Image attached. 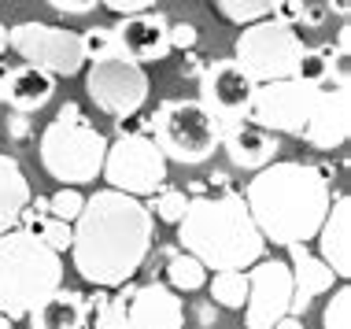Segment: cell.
Masks as SVG:
<instances>
[{
    "instance_id": "cell-1",
    "label": "cell",
    "mask_w": 351,
    "mask_h": 329,
    "mask_svg": "<svg viewBox=\"0 0 351 329\" xmlns=\"http://www.w3.org/2000/svg\"><path fill=\"white\" fill-rule=\"evenodd\" d=\"M71 226L74 270L97 289H119L145 267L152 233H156V215L145 208V200L108 185L85 196V208Z\"/></svg>"
},
{
    "instance_id": "cell-2",
    "label": "cell",
    "mask_w": 351,
    "mask_h": 329,
    "mask_svg": "<svg viewBox=\"0 0 351 329\" xmlns=\"http://www.w3.org/2000/svg\"><path fill=\"white\" fill-rule=\"evenodd\" d=\"M244 204H248L263 241L289 248V244L315 241L318 226L333 204V189L318 167L274 159L263 171H255L244 189Z\"/></svg>"
},
{
    "instance_id": "cell-3",
    "label": "cell",
    "mask_w": 351,
    "mask_h": 329,
    "mask_svg": "<svg viewBox=\"0 0 351 329\" xmlns=\"http://www.w3.org/2000/svg\"><path fill=\"white\" fill-rule=\"evenodd\" d=\"M178 248L196 256L207 270H248L267 256V241L252 222L248 204L233 189L189 196V208L178 219Z\"/></svg>"
},
{
    "instance_id": "cell-4",
    "label": "cell",
    "mask_w": 351,
    "mask_h": 329,
    "mask_svg": "<svg viewBox=\"0 0 351 329\" xmlns=\"http://www.w3.org/2000/svg\"><path fill=\"white\" fill-rule=\"evenodd\" d=\"M63 285V259L30 230L0 233V315L26 318L49 293Z\"/></svg>"
},
{
    "instance_id": "cell-5",
    "label": "cell",
    "mask_w": 351,
    "mask_h": 329,
    "mask_svg": "<svg viewBox=\"0 0 351 329\" xmlns=\"http://www.w3.org/2000/svg\"><path fill=\"white\" fill-rule=\"evenodd\" d=\"M111 141L82 115L78 104H63L41 134V167L49 171V178L63 185H85L97 182L104 171V156H108Z\"/></svg>"
},
{
    "instance_id": "cell-6",
    "label": "cell",
    "mask_w": 351,
    "mask_h": 329,
    "mask_svg": "<svg viewBox=\"0 0 351 329\" xmlns=\"http://www.w3.org/2000/svg\"><path fill=\"white\" fill-rule=\"evenodd\" d=\"M148 137L159 152L182 167H200L222 145V126L207 115L200 100H163L156 115L145 122Z\"/></svg>"
},
{
    "instance_id": "cell-7",
    "label": "cell",
    "mask_w": 351,
    "mask_h": 329,
    "mask_svg": "<svg viewBox=\"0 0 351 329\" xmlns=\"http://www.w3.org/2000/svg\"><path fill=\"white\" fill-rule=\"evenodd\" d=\"M303 56V37L292 30L289 23H278V19H259V23L241 26L237 34V56L244 71L252 74L255 82H278V78H292L296 74V63Z\"/></svg>"
},
{
    "instance_id": "cell-8",
    "label": "cell",
    "mask_w": 351,
    "mask_h": 329,
    "mask_svg": "<svg viewBox=\"0 0 351 329\" xmlns=\"http://www.w3.org/2000/svg\"><path fill=\"white\" fill-rule=\"evenodd\" d=\"M167 163L170 159L159 152V145L148 134H126L122 130L115 145H108L100 174L111 189L145 200L167 182Z\"/></svg>"
},
{
    "instance_id": "cell-9",
    "label": "cell",
    "mask_w": 351,
    "mask_h": 329,
    "mask_svg": "<svg viewBox=\"0 0 351 329\" xmlns=\"http://www.w3.org/2000/svg\"><path fill=\"white\" fill-rule=\"evenodd\" d=\"M8 49L23 63L49 71L52 78H74L85 67L82 34L52 23H19L8 30Z\"/></svg>"
},
{
    "instance_id": "cell-10",
    "label": "cell",
    "mask_w": 351,
    "mask_h": 329,
    "mask_svg": "<svg viewBox=\"0 0 351 329\" xmlns=\"http://www.w3.org/2000/svg\"><path fill=\"white\" fill-rule=\"evenodd\" d=\"M85 93L97 104L104 115L122 119L137 115L148 100V74L141 63H130L122 56H111V60H97L85 74Z\"/></svg>"
},
{
    "instance_id": "cell-11",
    "label": "cell",
    "mask_w": 351,
    "mask_h": 329,
    "mask_svg": "<svg viewBox=\"0 0 351 329\" xmlns=\"http://www.w3.org/2000/svg\"><path fill=\"white\" fill-rule=\"evenodd\" d=\"M315 89L300 78H278V82H263L255 86V100L248 119L255 126L270 130V134H289V137H303L307 126L311 104H315Z\"/></svg>"
},
{
    "instance_id": "cell-12",
    "label": "cell",
    "mask_w": 351,
    "mask_h": 329,
    "mask_svg": "<svg viewBox=\"0 0 351 329\" xmlns=\"http://www.w3.org/2000/svg\"><path fill=\"white\" fill-rule=\"evenodd\" d=\"M255 86L259 82L233 56H226V60H215L200 71V104L218 126H233V122L248 119Z\"/></svg>"
},
{
    "instance_id": "cell-13",
    "label": "cell",
    "mask_w": 351,
    "mask_h": 329,
    "mask_svg": "<svg viewBox=\"0 0 351 329\" xmlns=\"http://www.w3.org/2000/svg\"><path fill=\"white\" fill-rule=\"evenodd\" d=\"M248 300H244V326L274 329L278 318L289 315L292 304V270L285 259H255L248 270Z\"/></svg>"
},
{
    "instance_id": "cell-14",
    "label": "cell",
    "mask_w": 351,
    "mask_h": 329,
    "mask_svg": "<svg viewBox=\"0 0 351 329\" xmlns=\"http://www.w3.org/2000/svg\"><path fill=\"white\" fill-rule=\"evenodd\" d=\"M351 137V89L348 82L337 86H318L315 104H311L307 126H303V141L318 152H337Z\"/></svg>"
},
{
    "instance_id": "cell-15",
    "label": "cell",
    "mask_w": 351,
    "mask_h": 329,
    "mask_svg": "<svg viewBox=\"0 0 351 329\" xmlns=\"http://www.w3.org/2000/svg\"><path fill=\"white\" fill-rule=\"evenodd\" d=\"M167 19L159 12H137V15H122L115 30V45L119 56L130 63H156L170 56V41H167Z\"/></svg>"
},
{
    "instance_id": "cell-16",
    "label": "cell",
    "mask_w": 351,
    "mask_h": 329,
    "mask_svg": "<svg viewBox=\"0 0 351 329\" xmlns=\"http://www.w3.org/2000/svg\"><path fill=\"white\" fill-rule=\"evenodd\" d=\"M126 329H185L182 293H174L167 281L134 289L126 304Z\"/></svg>"
},
{
    "instance_id": "cell-17",
    "label": "cell",
    "mask_w": 351,
    "mask_h": 329,
    "mask_svg": "<svg viewBox=\"0 0 351 329\" xmlns=\"http://www.w3.org/2000/svg\"><path fill=\"white\" fill-rule=\"evenodd\" d=\"M289 270H292V304H289V315L303 318L311 307V300L329 293L333 289L337 274L329 270V263L315 256L307 244H289Z\"/></svg>"
},
{
    "instance_id": "cell-18",
    "label": "cell",
    "mask_w": 351,
    "mask_h": 329,
    "mask_svg": "<svg viewBox=\"0 0 351 329\" xmlns=\"http://www.w3.org/2000/svg\"><path fill=\"white\" fill-rule=\"evenodd\" d=\"M222 148H226V156H230V163L241 167V171H263V167L274 163L278 152H281L278 134L255 126L252 119L222 126Z\"/></svg>"
},
{
    "instance_id": "cell-19",
    "label": "cell",
    "mask_w": 351,
    "mask_h": 329,
    "mask_svg": "<svg viewBox=\"0 0 351 329\" xmlns=\"http://www.w3.org/2000/svg\"><path fill=\"white\" fill-rule=\"evenodd\" d=\"M315 241H318V256L329 263L337 281H348L351 278V200H348V193H340L329 204Z\"/></svg>"
},
{
    "instance_id": "cell-20",
    "label": "cell",
    "mask_w": 351,
    "mask_h": 329,
    "mask_svg": "<svg viewBox=\"0 0 351 329\" xmlns=\"http://www.w3.org/2000/svg\"><path fill=\"white\" fill-rule=\"evenodd\" d=\"M30 329H85V296L74 289H56L34 307L30 315Z\"/></svg>"
},
{
    "instance_id": "cell-21",
    "label": "cell",
    "mask_w": 351,
    "mask_h": 329,
    "mask_svg": "<svg viewBox=\"0 0 351 329\" xmlns=\"http://www.w3.org/2000/svg\"><path fill=\"white\" fill-rule=\"evenodd\" d=\"M56 93V78L49 71L34 67V63H23V67H12V82H8V104L12 111H23V115H34L52 100Z\"/></svg>"
},
{
    "instance_id": "cell-22",
    "label": "cell",
    "mask_w": 351,
    "mask_h": 329,
    "mask_svg": "<svg viewBox=\"0 0 351 329\" xmlns=\"http://www.w3.org/2000/svg\"><path fill=\"white\" fill-rule=\"evenodd\" d=\"M30 182H26L19 159L0 152V233L19 226V211L30 204Z\"/></svg>"
},
{
    "instance_id": "cell-23",
    "label": "cell",
    "mask_w": 351,
    "mask_h": 329,
    "mask_svg": "<svg viewBox=\"0 0 351 329\" xmlns=\"http://www.w3.org/2000/svg\"><path fill=\"white\" fill-rule=\"evenodd\" d=\"M167 285L174 293H200L207 285V267L196 256H189V252H174L167 259Z\"/></svg>"
},
{
    "instance_id": "cell-24",
    "label": "cell",
    "mask_w": 351,
    "mask_h": 329,
    "mask_svg": "<svg viewBox=\"0 0 351 329\" xmlns=\"http://www.w3.org/2000/svg\"><path fill=\"white\" fill-rule=\"evenodd\" d=\"M207 289H211V300L218 307L241 311L244 300H248V274H244V270H215V278L207 281Z\"/></svg>"
},
{
    "instance_id": "cell-25",
    "label": "cell",
    "mask_w": 351,
    "mask_h": 329,
    "mask_svg": "<svg viewBox=\"0 0 351 329\" xmlns=\"http://www.w3.org/2000/svg\"><path fill=\"white\" fill-rule=\"evenodd\" d=\"M134 289L137 285H119V293L115 296H104L97 307L89 311L93 318V329H126V304H130V296H134Z\"/></svg>"
},
{
    "instance_id": "cell-26",
    "label": "cell",
    "mask_w": 351,
    "mask_h": 329,
    "mask_svg": "<svg viewBox=\"0 0 351 329\" xmlns=\"http://www.w3.org/2000/svg\"><path fill=\"white\" fill-rule=\"evenodd\" d=\"M19 230H30V233H37L45 244H49L52 252H67L71 248V241H74V226L71 222H60V219H52V215H41V219H30L26 226H19Z\"/></svg>"
},
{
    "instance_id": "cell-27",
    "label": "cell",
    "mask_w": 351,
    "mask_h": 329,
    "mask_svg": "<svg viewBox=\"0 0 351 329\" xmlns=\"http://www.w3.org/2000/svg\"><path fill=\"white\" fill-rule=\"evenodd\" d=\"M145 208L152 211V215H159V222H170V226H178V219L185 215V208H189V196L182 193V189H174V185H159L156 193H152V200L145 204Z\"/></svg>"
},
{
    "instance_id": "cell-28",
    "label": "cell",
    "mask_w": 351,
    "mask_h": 329,
    "mask_svg": "<svg viewBox=\"0 0 351 329\" xmlns=\"http://www.w3.org/2000/svg\"><path fill=\"white\" fill-rule=\"evenodd\" d=\"M215 8L222 12L226 23L233 26H248V23H259V19L270 15L274 0H215Z\"/></svg>"
},
{
    "instance_id": "cell-29",
    "label": "cell",
    "mask_w": 351,
    "mask_h": 329,
    "mask_svg": "<svg viewBox=\"0 0 351 329\" xmlns=\"http://www.w3.org/2000/svg\"><path fill=\"white\" fill-rule=\"evenodd\" d=\"M82 56H85V63L119 56L115 30H111V26H89V30H82Z\"/></svg>"
},
{
    "instance_id": "cell-30",
    "label": "cell",
    "mask_w": 351,
    "mask_h": 329,
    "mask_svg": "<svg viewBox=\"0 0 351 329\" xmlns=\"http://www.w3.org/2000/svg\"><path fill=\"white\" fill-rule=\"evenodd\" d=\"M322 329H351V289L348 281L333 293V300L322 311Z\"/></svg>"
},
{
    "instance_id": "cell-31",
    "label": "cell",
    "mask_w": 351,
    "mask_h": 329,
    "mask_svg": "<svg viewBox=\"0 0 351 329\" xmlns=\"http://www.w3.org/2000/svg\"><path fill=\"white\" fill-rule=\"evenodd\" d=\"M85 208V196L78 193V185H63L56 196H49V215L60 222H74Z\"/></svg>"
},
{
    "instance_id": "cell-32",
    "label": "cell",
    "mask_w": 351,
    "mask_h": 329,
    "mask_svg": "<svg viewBox=\"0 0 351 329\" xmlns=\"http://www.w3.org/2000/svg\"><path fill=\"white\" fill-rule=\"evenodd\" d=\"M167 41H170V49H178V52H193L196 41H200V30H196L193 23H174V26H167Z\"/></svg>"
},
{
    "instance_id": "cell-33",
    "label": "cell",
    "mask_w": 351,
    "mask_h": 329,
    "mask_svg": "<svg viewBox=\"0 0 351 329\" xmlns=\"http://www.w3.org/2000/svg\"><path fill=\"white\" fill-rule=\"evenodd\" d=\"M303 0H274V8H270V19H278V23H289V26H296L300 19H303Z\"/></svg>"
},
{
    "instance_id": "cell-34",
    "label": "cell",
    "mask_w": 351,
    "mask_h": 329,
    "mask_svg": "<svg viewBox=\"0 0 351 329\" xmlns=\"http://www.w3.org/2000/svg\"><path fill=\"white\" fill-rule=\"evenodd\" d=\"M108 12L115 15H137V12H148V8H156L159 0H100Z\"/></svg>"
},
{
    "instance_id": "cell-35",
    "label": "cell",
    "mask_w": 351,
    "mask_h": 329,
    "mask_svg": "<svg viewBox=\"0 0 351 329\" xmlns=\"http://www.w3.org/2000/svg\"><path fill=\"white\" fill-rule=\"evenodd\" d=\"M45 4H52L56 12H63V15H89L100 0H45Z\"/></svg>"
},
{
    "instance_id": "cell-36",
    "label": "cell",
    "mask_w": 351,
    "mask_h": 329,
    "mask_svg": "<svg viewBox=\"0 0 351 329\" xmlns=\"http://www.w3.org/2000/svg\"><path fill=\"white\" fill-rule=\"evenodd\" d=\"M8 134H12L15 141H26V137H30V122H26L23 111H15V115L8 119Z\"/></svg>"
},
{
    "instance_id": "cell-37",
    "label": "cell",
    "mask_w": 351,
    "mask_h": 329,
    "mask_svg": "<svg viewBox=\"0 0 351 329\" xmlns=\"http://www.w3.org/2000/svg\"><path fill=\"white\" fill-rule=\"evenodd\" d=\"M348 49H351V26L344 23L337 30V56H344V60H348Z\"/></svg>"
},
{
    "instance_id": "cell-38",
    "label": "cell",
    "mask_w": 351,
    "mask_h": 329,
    "mask_svg": "<svg viewBox=\"0 0 351 329\" xmlns=\"http://www.w3.org/2000/svg\"><path fill=\"white\" fill-rule=\"evenodd\" d=\"M204 71V60L196 52H185V63H182V74H200Z\"/></svg>"
},
{
    "instance_id": "cell-39",
    "label": "cell",
    "mask_w": 351,
    "mask_h": 329,
    "mask_svg": "<svg viewBox=\"0 0 351 329\" xmlns=\"http://www.w3.org/2000/svg\"><path fill=\"white\" fill-rule=\"evenodd\" d=\"M274 329H307V326H303V318H296V315H285L274 322Z\"/></svg>"
},
{
    "instance_id": "cell-40",
    "label": "cell",
    "mask_w": 351,
    "mask_h": 329,
    "mask_svg": "<svg viewBox=\"0 0 351 329\" xmlns=\"http://www.w3.org/2000/svg\"><path fill=\"white\" fill-rule=\"evenodd\" d=\"M207 185H211L215 193H226V189H230V178H226L222 171H215L211 178H207Z\"/></svg>"
},
{
    "instance_id": "cell-41",
    "label": "cell",
    "mask_w": 351,
    "mask_h": 329,
    "mask_svg": "<svg viewBox=\"0 0 351 329\" xmlns=\"http://www.w3.org/2000/svg\"><path fill=\"white\" fill-rule=\"evenodd\" d=\"M326 8H329V12H337L340 19H348V12H351V0H326Z\"/></svg>"
},
{
    "instance_id": "cell-42",
    "label": "cell",
    "mask_w": 351,
    "mask_h": 329,
    "mask_svg": "<svg viewBox=\"0 0 351 329\" xmlns=\"http://www.w3.org/2000/svg\"><path fill=\"white\" fill-rule=\"evenodd\" d=\"M8 82H12V67H8V63H0V100L8 97Z\"/></svg>"
},
{
    "instance_id": "cell-43",
    "label": "cell",
    "mask_w": 351,
    "mask_h": 329,
    "mask_svg": "<svg viewBox=\"0 0 351 329\" xmlns=\"http://www.w3.org/2000/svg\"><path fill=\"white\" fill-rule=\"evenodd\" d=\"M4 49H8V26L0 23V52H4Z\"/></svg>"
},
{
    "instance_id": "cell-44",
    "label": "cell",
    "mask_w": 351,
    "mask_h": 329,
    "mask_svg": "<svg viewBox=\"0 0 351 329\" xmlns=\"http://www.w3.org/2000/svg\"><path fill=\"white\" fill-rule=\"evenodd\" d=\"M0 329H12V318L8 315H0Z\"/></svg>"
},
{
    "instance_id": "cell-45",
    "label": "cell",
    "mask_w": 351,
    "mask_h": 329,
    "mask_svg": "<svg viewBox=\"0 0 351 329\" xmlns=\"http://www.w3.org/2000/svg\"><path fill=\"white\" fill-rule=\"evenodd\" d=\"M0 4H4V0H0Z\"/></svg>"
}]
</instances>
